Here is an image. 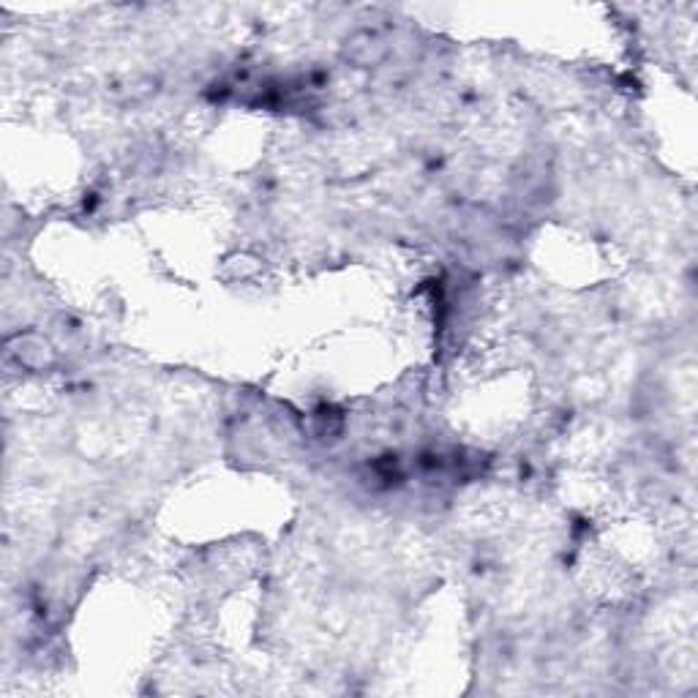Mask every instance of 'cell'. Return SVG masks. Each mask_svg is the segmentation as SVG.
Masks as SVG:
<instances>
[{
  "label": "cell",
  "instance_id": "1",
  "mask_svg": "<svg viewBox=\"0 0 698 698\" xmlns=\"http://www.w3.org/2000/svg\"><path fill=\"white\" fill-rule=\"evenodd\" d=\"M344 55L355 66H379L382 60L388 58V44L374 30H358L347 39Z\"/></svg>",
  "mask_w": 698,
  "mask_h": 698
}]
</instances>
